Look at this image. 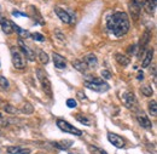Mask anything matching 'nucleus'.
Listing matches in <instances>:
<instances>
[{"instance_id": "1", "label": "nucleus", "mask_w": 157, "mask_h": 154, "mask_svg": "<svg viewBox=\"0 0 157 154\" xmlns=\"http://www.w3.org/2000/svg\"><path fill=\"white\" fill-rule=\"evenodd\" d=\"M108 29L116 37H123L129 30V18L126 12H114L106 19Z\"/></svg>"}, {"instance_id": "2", "label": "nucleus", "mask_w": 157, "mask_h": 154, "mask_svg": "<svg viewBox=\"0 0 157 154\" xmlns=\"http://www.w3.org/2000/svg\"><path fill=\"white\" fill-rule=\"evenodd\" d=\"M83 85L87 89L93 90L96 92H105L110 89L109 84L106 81H104L103 79H99V78H88L83 81Z\"/></svg>"}, {"instance_id": "3", "label": "nucleus", "mask_w": 157, "mask_h": 154, "mask_svg": "<svg viewBox=\"0 0 157 154\" xmlns=\"http://www.w3.org/2000/svg\"><path fill=\"white\" fill-rule=\"evenodd\" d=\"M36 77L39 79L44 92L47 94L48 96H52V85H51V81H50L48 77L45 74V72L42 69H36Z\"/></svg>"}, {"instance_id": "4", "label": "nucleus", "mask_w": 157, "mask_h": 154, "mask_svg": "<svg viewBox=\"0 0 157 154\" xmlns=\"http://www.w3.org/2000/svg\"><path fill=\"white\" fill-rule=\"evenodd\" d=\"M11 58H12V63H13L16 69H24L25 68V57L23 56V54L18 49H16V47L11 49Z\"/></svg>"}, {"instance_id": "5", "label": "nucleus", "mask_w": 157, "mask_h": 154, "mask_svg": "<svg viewBox=\"0 0 157 154\" xmlns=\"http://www.w3.org/2000/svg\"><path fill=\"white\" fill-rule=\"evenodd\" d=\"M56 124H57V126H58L59 129H60L62 131H64V132H68V134L74 135V136L82 135L81 130H78V129H76V128H74L71 124H69L68 121H65V120H63V119H58V120L56 121Z\"/></svg>"}, {"instance_id": "6", "label": "nucleus", "mask_w": 157, "mask_h": 154, "mask_svg": "<svg viewBox=\"0 0 157 154\" xmlns=\"http://www.w3.org/2000/svg\"><path fill=\"white\" fill-rule=\"evenodd\" d=\"M121 99H122V103H123L128 109H136V107H137V98H136L133 92L126 91V92L122 95Z\"/></svg>"}, {"instance_id": "7", "label": "nucleus", "mask_w": 157, "mask_h": 154, "mask_svg": "<svg viewBox=\"0 0 157 154\" xmlns=\"http://www.w3.org/2000/svg\"><path fill=\"white\" fill-rule=\"evenodd\" d=\"M108 140H109V142H110L113 146H115L116 148H123V147L126 146V141H124L121 136L116 135V134L109 132V134H108Z\"/></svg>"}, {"instance_id": "8", "label": "nucleus", "mask_w": 157, "mask_h": 154, "mask_svg": "<svg viewBox=\"0 0 157 154\" xmlns=\"http://www.w3.org/2000/svg\"><path fill=\"white\" fill-rule=\"evenodd\" d=\"M18 47L22 50V52L24 54L25 58H28L29 61H35V52H34L29 46H27V45L23 43V40H18Z\"/></svg>"}, {"instance_id": "9", "label": "nucleus", "mask_w": 157, "mask_h": 154, "mask_svg": "<svg viewBox=\"0 0 157 154\" xmlns=\"http://www.w3.org/2000/svg\"><path fill=\"white\" fill-rule=\"evenodd\" d=\"M0 26H1V29L5 34H11L13 32L12 22L9 18H6L5 16H2L1 14H0Z\"/></svg>"}, {"instance_id": "10", "label": "nucleus", "mask_w": 157, "mask_h": 154, "mask_svg": "<svg viewBox=\"0 0 157 154\" xmlns=\"http://www.w3.org/2000/svg\"><path fill=\"white\" fill-rule=\"evenodd\" d=\"M141 6L144 7V10H145L149 15H154L155 11H156L157 2H156V0H144Z\"/></svg>"}, {"instance_id": "11", "label": "nucleus", "mask_w": 157, "mask_h": 154, "mask_svg": "<svg viewBox=\"0 0 157 154\" xmlns=\"http://www.w3.org/2000/svg\"><path fill=\"white\" fill-rule=\"evenodd\" d=\"M137 120H138V123L140 124V126L144 128V129H146V130H150V129L152 128V123H151V120L145 116V114H143V113H141V114H138Z\"/></svg>"}, {"instance_id": "12", "label": "nucleus", "mask_w": 157, "mask_h": 154, "mask_svg": "<svg viewBox=\"0 0 157 154\" xmlns=\"http://www.w3.org/2000/svg\"><path fill=\"white\" fill-rule=\"evenodd\" d=\"M55 12L57 14V16L60 18V21H62L63 23L68 24V23H70V22H71V17H70V15H69L67 11H64L63 9H60V7H58V6H56V7H55Z\"/></svg>"}, {"instance_id": "13", "label": "nucleus", "mask_w": 157, "mask_h": 154, "mask_svg": "<svg viewBox=\"0 0 157 154\" xmlns=\"http://www.w3.org/2000/svg\"><path fill=\"white\" fill-rule=\"evenodd\" d=\"M129 11H131V15H132V18L134 21H137L139 18V15H140V10H141V5L134 2V1H131L129 2Z\"/></svg>"}, {"instance_id": "14", "label": "nucleus", "mask_w": 157, "mask_h": 154, "mask_svg": "<svg viewBox=\"0 0 157 154\" xmlns=\"http://www.w3.org/2000/svg\"><path fill=\"white\" fill-rule=\"evenodd\" d=\"M52 59H53V63L55 66L58 68V69H64L67 67V61L63 56H60L59 54H53L52 55Z\"/></svg>"}, {"instance_id": "15", "label": "nucleus", "mask_w": 157, "mask_h": 154, "mask_svg": "<svg viewBox=\"0 0 157 154\" xmlns=\"http://www.w3.org/2000/svg\"><path fill=\"white\" fill-rule=\"evenodd\" d=\"M83 62L87 64L88 68H96L97 64H98V59H97V56L93 55V54H88L83 57Z\"/></svg>"}, {"instance_id": "16", "label": "nucleus", "mask_w": 157, "mask_h": 154, "mask_svg": "<svg viewBox=\"0 0 157 154\" xmlns=\"http://www.w3.org/2000/svg\"><path fill=\"white\" fill-rule=\"evenodd\" d=\"M7 152L10 154H29L30 149L25 147H21V146H11L7 148Z\"/></svg>"}, {"instance_id": "17", "label": "nucleus", "mask_w": 157, "mask_h": 154, "mask_svg": "<svg viewBox=\"0 0 157 154\" xmlns=\"http://www.w3.org/2000/svg\"><path fill=\"white\" fill-rule=\"evenodd\" d=\"M52 146L58 148L60 151H67L69 147L73 146V141H69V140H65V141H58V142H52Z\"/></svg>"}, {"instance_id": "18", "label": "nucleus", "mask_w": 157, "mask_h": 154, "mask_svg": "<svg viewBox=\"0 0 157 154\" xmlns=\"http://www.w3.org/2000/svg\"><path fill=\"white\" fill-rule=\"evenodd\" d=\"M73 67H74L75 69H78V72H81V73H86V72L88 71L87 64H86L82 59H74V61H73Z\"/></svg>"}, {"instance_id": "19", "label": "nucleus", "mask_w": 157, "mask_h": 154, "mask_svg": "<svg viewBox=\"0 0 157 154\" xmlns=\"http://www.w3.org/2000/svg\"><path fill=\"white\" fill-rule=\"evenodd\" d=\"M152 56H154V50H152V49H149L147 52H146V55H145V57H144V59H143V62H141L143 68H146V67H149V66L151 64Z\"/></svg>"}, {"instance_id": "20", "label": "nucleus", "mask_w": 157, "mask_h": 154, "mask_svg": "<svg viewBox=\"0 0 157 154\" xmlns=\"http://www.w3.org/2000/svg\"><path fill=\"white\" fill-rule=\"evenodd\" d=\"M150 38H151V35H150V33L149 32H145L144 34H143V37L140 38V46H139V52H141L144 49H145V46L149 44V41H150Z\"/></svg>"}, {"instance_id": "21", "label": "nucleus", "mask_w": 157, "mask_h": 154, "mask_svg": "<svg viewBox=\"0 0 157 154\" xmlns=\"http://www.w3.org/2000/svg\"><path fill=\"white\" fill-rule=\"evenodd\" d=\"M12 27H13V32H16L18 35H21L22 38H29L30 37V33L28 32V30H24V29H22L21 27H18L17 24H15V23H12Z\"/></svg>"}, {"instance_id": "22", "label": "nucleus", "mask_w": 157, "mask_h": 154, "mask_svg": "<svg viewBox=\"0 0 157 154\" xmlns=\"http://www.w3.org/2000/svg\"><path fill=\"white\" fill-rule=\"evenodd\" d=\"M116 61H117L118 64H121V66H127V64H129V62H131V59L127 57V56H124V55H121V54H116Z\"/></svg>"}, {"instance_id": "23", "label": "nucleus", "mask_w": 157, "mask_h": 154, "mask_svg": "<svg viewBox=\"0 0 157 154\" xmlns=\"http://www.w3.org/2000/svg\"><path fill=\"white\" fill-rule=\"evenodd\" d=\"M140 92L146 97H151L152 95H154V90H152L151 86H149V85H144V86H141V87H140Z\"/></svg>"}, {"instance_id": "24", "label": "nucleus", "mask_w": 157, "mask_h": 154, "mask_svg": "<svg viewBox=\"0 0 157 154\" xmlns=\"http://www.w3.org/2000/svg\"><path fill=\"white\" fill-rule=\"evenodd\" d=\"M149 112L152 116H157V102L156 99H151L149 102Z\"/></svg>"}, {"instance_id": "25", "label": "nucleus", "mask_w": 157, "mask_h": 154, "mask_svg": "<svg viewBox=\"0 0 157 154\" xmlns=\"http://www.w3.org/2000/svg\"><path fill=\"white\" fill-rule=\"evenodd\" d=\"M21 111H22L23 113H25V114H32V113L34 112V108H33V106H32L29 102H25V103L22 104Z\"/></svg>"}, {"instance_id": "26", "label": "nucleus", "mask_w": 157, "mask_h": 154, "mask_svg": "<svg viewBox=\"0 0 157 154\" xmlns=\"http://www.w3.org/2000/svg\"><path fill=\"white\" fill-rule=\"evenodd\" d=\"M88 151H90L91 154H108L104 149L99 148L97 146H93V144H90V146H88Z\"/></svg>"}, {"instance_id": "27", "label": "nucleus", "mask_w": 157, "mask_h": 154, "mask_svg": "<svg viewBox=\"0 0 157 154\" xmlns=\"http://www.w3.org/2000/svg\"><path fill=\"white\" fill-rule=\"evenodd\" d=\"M2 109H4V112H6L9 114H16L17 113V108H15L13 106H11L9 103H4L2 104Z\"/></svg>"}, {"instance_id": "28", "label": "nucleus", "mask_w": 157, "mask_h": 154, "mask_svg": "<svg viewBox=\"0 0 157 154\" xmlns=\"http://www.w3.org/2000/svg\"><path fill=\"white\" fill-rule=\"evenodd\" d=\"M48 55L44 51H39V61L42 63V64H47L48 63Z\"/></svg>"}, {"instance_id": "29", "label": "nucleus", "mask_w": 157, "mask_h": 154, "mask_svg": "<svg viewBox=\"0 0 157 154\" xmlns=\"http://www.w3.org/2000/svg\"><path fill=\"white\" fill-rule=\"evenodd\" d=\"M0 86H1L4 90H7V89L10 87V83H9V80H7L5 77H2V75H0Z\"/></svg>"}, {"instance_id": "30", "label": "nucleus", "mask_w": 157, "mask_h": 154, "mask_svg": "<svg viewBox=\"0 0 157 154\" xmlns=\"http://www.w3.org/2000/svg\"><path fill=\"white\" fill-rule=\"evenodd\" d=\"M76 120L80 121L81 124H83V125H87V126H88V125H91V121H90L86 116H81V114H78V116H76Z\"/></svg>"}, {"instance_id": "31", "label": "nucleus", "mask_w": 157, "mask_h": 154, "mask_svg": "<svg viewBox=\"0 0 157 154\" xmlns=\"http://www.w3.org/2000/svg\"><path fill=\"white\" fill-rule=\"evenodd\" d=\"M76 104H78V103H76V101H75L74 98H68V99H67V106H68L69 108H75Z\"/></svg>"}, {"instance_id": "32", "label": "nucleus", "mask_w": 157, "mask_h": 154, "mask_svg": "<svg viewBox=\"0 0 157 154\" xmlns=\"http://www.w3.org/2000/svg\"><path fill=\"white\" fill-rule=\"evenodd\" d=\"M30 37H33L34 40H36V41H45V37L42 35V34H40V33H34L33 35H30Z\"/></svg>"}, {"instance_id": "33", "label": "nucleus", "mask_w": 157, "mask_h": 154, "mask_svg": "<svg viewBox=\"0 0 157 154\" xmlns=\"http://www.w3.org/2000/svg\"><path fill=\"white\" fill-rule=\"evenodd\" d=\"M7 124H9L7 119H6V118H4L2 114H0V126H6Z\"/></svg>"}, {"instance_id": "34", "label": "nucleus", "mask_w": 157, "mask_h": 154, "mask_svg": "<svg viewBox=\"0 0 157 154\" xmlns=\"http://www.w3.org/2000/svg\"><path fill=\"white\" fill-rule=\"evenodd\" d=\"M101 75H103L104 78H106V79H109V78L111 77V74H110L108 71H105V69H103V71H101Z\"/></svg>"}, {"instance_id": "35", "label": "nucleus", "mask_w": 157, "mask_h": 154, "mask_svg": "<svg viewBox=\"0 0 157 154\" xmlns=\"http://www.w3.org/2000/svg\"><path fill=\"white\" fill-rule=\"evenodd\" d=\"M78 96L80 97V99H82V101H86V99H87V98H86V95H85V94H82V91H78Z\"/></svg>"}, {"instance_id": "36", "label": "nucleus", "mask_w": 157, "mask_h": 154, "mask_svg": "<svg viewBox=\"0 0 157 154\" xmlns=\"http://www.w3.org/2000/svg\"><path fill=\"white\" fill-rule=\"evenodd\" d=\"M137 79H138V80H140V81H141V80L144 79V73H143L141 71H139V72H138V74H137Z\"/></svg>"}, {"instance_id": "37", "label": "nucleus", "mask_w": 157, "mask_h": 154, "mask_svg": "<svg viewBox=\"0 0 157 154\" xmlns=\"http://www.w3.org/2000/svg\"><path fill=\"white\" fill-rule=\"evenodd\" d=\"M134 49H136V46H134V45H133V46H131V47H129V50H128V52H129V54H134V52H136V50H134Z\"/></svg>"}, {"instance_id": "38", "label": "nucleus", "mask_w": 157, "mask_h": 154, "mask_svg": "<svg viewBox=\"0 0 157 154\" xmlns=\"http://www.w3.org/2000/svg\"><path fill=\"white\" fill-rule=\"evenodd\" d=\"M131 1H134V2H138V4L143 5V1H144V0H131Z\"/></svg>"}, {"instance_id": "39", "label": "nucleus", "mask_w": 157, "mask_h": 154, "mask_svg": "<svg viewBox=\"0 0 157 154\" xmlns=\"http://www.w3.org/2000/svg\"><path fill=\"white\" fill-rule=\"evenodd\" d=\"M2 104H4V103H2V101L0 99V107H2Z\"/></svg>"}]
</instances>
